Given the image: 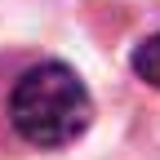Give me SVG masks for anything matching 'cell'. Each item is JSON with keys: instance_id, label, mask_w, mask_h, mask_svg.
Masks as SVG:
<instances>
[{"instance_id": "cell-2", "label": "cell", "mask_w": 160, "mask_h": 160, "mask_svg": "<svg viewBox=\"0 0 160 160\" xmlns=\"http://www.w3.org/2000/svg\"><path fill=\"white\" fill-rule=\"evenodd\" d=\"M133 76L160 89V31H156V36H147L142 45L133 49Z\"/></svg>"}, {"instance_id": "cell-1", "label": "cell", "mask_w": 160, "mask_h": 160, "mask_svg": "<svg viewBox=\"0 0 160 160\" xmlns=\"http://www.w3.org/2000/svg\"><path fill=\"white\" fill-rule=\"evenodd\" d=\"M9 125L27 147H71L93 125V98L67 62H40L18 76L9 93Z\"/></svg>"}]
</instances>
